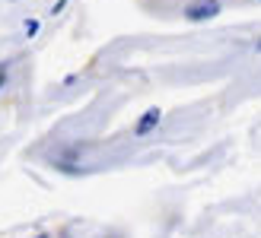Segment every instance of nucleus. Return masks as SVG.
<instances>
[{"label":"nucleus","mask_w":261,"mask_h":238,"mask_svg":"<svg viewBox=\"0 0 261 238\" xmlns=\"http://www.w3.org/2000/svg\"><path fill=\"white\" fill-rule=\"evenodd\" d=\"M220 10H223L220 0H188L185 10H181V16L188 22H211V19L220 16Z\"/></svg>","instance_id":"nucleus-1"},{"label":"nucleus","mask_w":261,"mask_h":238,"mask_svg":"<svg viewBox=\"0 0 261 238\" xmlns=\"http://www.w3.org/2000/svg\"><path fill=\"white\" fill-rule=\"evenodd\" d=\"M160 121H163V111L160 108H147V111L140 114V121L134 124V137H147L150 130L160 127Z\"/></svg>","instance_id":"nucleus-2"},{"label":"nucleus","mask_w":261,"mask_h":238,"mask_svg":"<svg viewBox=\"0 0 261 238\" xmlns=\"http://www.w3.org/2000/svg\"><path fill=\"white\" fill-rule=\"evenodd\" d=\"M38 29H42V22H38V19H25V25H22L25 38H35V35H38Z\"/></svg>","instance_id":"nucleus-3"},{"label":"nucleus","mask_w":261,"mask_h":238,"mask_svg":"<svg viewBox=\"0 0 261 238\" xmlns=\"http://www.w3.org/2000/svg\"><path fill=\"white\" fill-rule=\"evenodd\" d=\"M7 79H10V64H0V89L7 86Z\"/></svg>","instance_id":"nucleus-4"},{"label":"nucleus","mask_w":261,"mask_h":238,"mask_svg":"<svg viewBox=\"0 0 261 238\" xmlns=\"http://www.w3.org/2000/svg\"><path fill=\"white\" fill-rule=\"evenodd\" d=\"M64 7H67V0H58V4H55V7H51V16H58V13H61Z\"/></svg>","instance_id":"nucleus-5"},{"label":"nucleus","mask_w":261,"mask_h":238,"mask_svg":"<svg viewBox=\"0 0 261 238\" xmlns=\"http://www.w3.org/2000/svg\"><path fill=\"white\" fill-rule=\"evenodd\" d=\"M255 51H261V38H258V42H255Z\"/></svg>","instance_id":"nucleus-6"},{"label":"nucleus","mask_w":261,"mask_h":238,"mask_svg":"<svg viewBox=\"0 0 261 238\" xmlns=\"http://www.w3.org/2000/svg\"><path fill=\"white\" fill-rule=\"evenodd\" d=\"M35 238H51V235H35Z\"/></svg>","instance_id":"nucleus-7"}]
</instances>
